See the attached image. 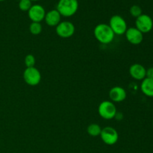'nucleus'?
Returning <instances> with one entry per match:
<instances>
[{
    "mask_svg": "<svg viewBox=\"0 0 153 153\" xmlns=\"http://www.w3.org/2000/svg\"><path fill=\"white\" fill-rule=\"evenodd\" d=\"M32 1L30 0H19V8L22 11H28L31 7L32 6L31 4Z\"/></svg>",
    "mask_w": 153,
    "mask_h": 153,
    "instance_id": "f3484780",
    "label": "nucleus"
},
{
    "mask_svg": "<svg viewBox=\"0 0 153 153\" xmlns=\"http://www.w3.org/2000/svg\"><path fill=\"white\" fill-rule=\"evenodd\" d=\"M102 128L99 124L97 123H91L87 128V132L89 135L92 137H97L100 136L101 134Z\"/></svg>",
    "mask_w": 153,
    "mask_h": 153,
    "instance_id": "2eb2a0df",
    "label": "nucleus"
},
{
    "mask_svg": "<svg viewBox=\"0 0 153 153\" xmlns=\"http://www.w3.org/2000/svg\"><path fill=\"white\" fill-rule=\"evenodd\" d=\"M46 13V10L43 6L36 4H32L31 8L28 10V16L31 22H40L41 21L44 20Z\"/></svg>",
    "mask_w": 153,
    "mask_h": 153,
    "instance_id": "1a4fd4ad",
    "label": "nucleus"
},
{
    "mask_svg": "<svg viewBox=\"0 0 153 153\" xmlns=\"http://www.w3.org/2000/svg\"><path fill=\"white\" fill-rule=\"evenodd\" d=\"M99 115L105 120H112L116 117L117 111L114 103L111 101H102L98 107Z\"/></svg>",
    "mask_w": 153,
    "mask_h": 153,
    "instance_id": "7ed1b4c3",
    "label": "nucleus"
},
{
    "mask_svg": "<svg viewBox=\"0 0 153 153\" xmlns=\"http://www.w3.org/2000/svg\"><path fill=\"white\" fill-rule=\"evenodd\" d=\"M140 90L145 96L153 97V79L145 78L140 84Z\"/></svg>",
    "mask_w": 153,
    "mask_h": 153,
    "instance_id": "4468645a",
    "label": "nucleus"
},
{
    "mask_svg": "<svg viewBox=\"0 0 153 153\" xmlns=\"http://www.w3.org/2000/svg\"><path fill=\"white\" fill-rule=\"evenodd\" d=\"M108 95L112 102H121L126 99L127 93L122 87L115 86L111 88Z\"/></svg>",
    "mask_w": 153,
    "mask_h": 153,
    "instance_id": "9b49d317",
    "label": "nucleus"
},
{
    "mask_svg": "<svg viewBox=\"0 0 153 153\" xmlns=\"http://www.w3.org/2000/svg\"><path fill=\"white\" fill-rule=\"evenodd\" d=\"M130 14L133 16V17L137 18L142 14V9L141 7L137 4H134L131 6L129 9Z\"/></svg>",
    "mask_w": 153,
    "mask_h": 153,
    "instance_id": "a211bd4d",
    "label": "nucleus"
},
{
    "mask_svg": "<svg viewBox=\"0 0 153 153\" xmlns=\"http://www.w3.org/2000/svg\"><path fill=\"white\" fill-rule=\"evenodd\" d=\"M135 28L143 34L152 31L153 28V20L150 16L142 13L140 16L136 18Z\"/></svg>",
    "mask_w": 153,
    "mask_h": 153,
    "instance_id": "6e6552de",
    "label": "nucleus"
},
{
    "mask_svg": "<svg viewBox=\"0 0 153 153\" xmlns=\"http://www.w3.org/2000/svg\"><path fill=\"white\" fill-rule=\"evenodd\" d=\"M94 34L98 42L102 44H109L114 40V33L110 28L108 24L100 23L94 28Z\"/></svg>",
    "mask_w": 153,
    "mask_h": 153,
    "instance_id": "f257e3e1",
    "label": "nucleus"
},
{
    "mask_svg": "<svg viewBox=\"0 0 153 153\" xmlns=\"http://www.w3.org/2000/svg\"><path fill=\"white\" fill-rule=\"evenodd\" d=\"M43 27L40 22H31L29 25V31L33 35H38L42 32Z\"/></svg>",
    "mask_w": 153,
    "mask_h": 153,
    "instance_id": "dca6fc26",
    "label": "nucleus"
},
{
    "mask_svg": "<svg viewBox=\"0 0 153 153\" xmlns=\"http://www.w3.org/2000/svg\"><path fill=\"white\" fill-rule=\"evenodd\" d=\"M108 25L113 32L114 33L115 35H123L125 34L127 28L126 21L125 20L123 16L120 15H114L110 18Z\"/></svg>",
    "mask_w": 153,
    "mask_h": 153,
    "instance_id": "39448f33",
    "label": "nucleus"
},
{
    "mask_svg": "<svg viewBox=\"0 0 153 153\" xmlns=\"http://www.w3.org/2000/svg\"><path fill=\"white\" fill-rule=\"evenodd\" d=\"M44 20L49 26L56 27L61 22V15L56 9L50 10L46 13Z\"/></svg>",
    "mask_w": 153,
    "mask_h": 153,
    "instance_id": "ddd939ff",
    "label": "nucleus"
},
{
    "mask_svg": "<svg viewBox=\"0 0 153 153\" xmlns=\"http://www.w3.org/2000/svg\"><path fill=\"white\" fill-rule=\"evenodd\" d=\"M125 35L127 41L133 45L140 44L143 40V34L135 27L127 28Z\"/></svg>",
    "mask_w": 153,
    "mask_h": 153,
    "instance_id": "9d476101",
    "label": "nucleus"
},
{
    "mask_svg": "<svg viewBox=\"0 0 153 153\" xmlns=\"http://www.w3.org/2000/svg\"></svg>",
    "mask_w": 153,
    "mask_h": 153,
    "instance_id": "b1692460",
    "label": "nucleus"
},
{
    "mask_svg": "<svg viewBox=\"0 0 153 153\" xmlns=\"http://www.w3.org/2000/svg\"><path fill=\"white\" fill-rule=\"evenodd\" d=\"M24 82L29 86H37L41 81V73L35 67H26L22 74Z\"/></svg>",
    "mask_w": 153,
    "mask_h": 153,
    "instance_id": "20e7f679",
    "label": "nucleus"
},
{
    "mask_svg": "<svg viewBox=\"0 0 153 153\" xmlns=\"http://www.w3.org/2000/svg\"><path fill=\"white\" fill-rule=\"evenodd\" d=\"M79 9L78 0H59L56 10L64 17H70L76 13Z\"/></svg>",
    "mask_w": 153,
    "mask_h": 153,
    "instance_id": "f03ea898",
    "label": "nucleus"
},
{
    "mask_svg": "<svg viewBox=\"0 0 153 153\" xmlns=\"http://www.w3.org/2000/svg\"><path fill=\"white\" fill-rule=\"evenodd\" d=\"M76 28L73 22L70 21H62L55 27V32L61 38H70L74 34Z\"/></svg>",
    "mask_w": 153,
    "mask_h": 153,
    "instance_id": "0eeeda50",
    "label": "nucleus"
},
{
    "mask_svg": "<svg viewBox=\"0 0 153 153\" xmlns=\"http://www.w3.org/2000/svg\"><path fill=\"white\" fill-rule=\"evenodd\" d=\"M24 62H25V65L26 66V67H34L36 63L35 57L33 55H31V54H28V55H27L25 57Z\"/></svg>",
    "mask_w": 153,
    "mask_h": 153,
    "instance_id": "6ab92c4d",
    "label": "nucleus"
},
{
    "mask_svg": "<svg viewBox=\"0 0 153 153\" xmlns=\"http://www.w3.org/2000/svg\"><path fill=\"white\" fill-rule=\"evenodd\" d=\"M152 126H153V120H152Z\"/></svg>",
    "mask_w": 153,
    "mask_h": 153,
    "instance_id": "5701e85b",
    "label": "nucleus"
},
{
    "mask_svg": "<svg viewBox=\"0 0 153 153\" xmlns=\"http://www.w3.org/2000/svg\"><path fill=\"white\" fill-rule=\"evenodd\" d=\"M146 78L153 79V67H149V69L146 70Z\"/></svg>",
    "mask_w": 153,
    "mask_h": 153,
    "instance_id": "aec40b11",
    "label": "nucleus"
},
{
    "mask_svg": "<svg viewBox=\"0 0 153 153\" xmlns=\"http://www.w3.org/2000/svg\"><path fill=\"white\" fill-rule=\"evenodd\" d=\"M146 69L140 64H134L130 67L129 74L131 78L137 81H142L146 78Z\"/></svg>",
    "mask_w": 153,
    "mask_h": 153,
    "instance_id": "f8f14e48",
    "label": "nucleus"
},
{
    "mask_svg": "<svg viewBox=\"0 0 153 153\" xmlns=\"http://www.w3.org/2000/svg\"><path fill=\"white\" fill-rule=\"evenodd\" d=\"M31 1H40V0H30Z\"/></svg>",
    "mask_w": 153,
    "mask_h": 153,
    "instance_id": "412c9836",
    "label": "nucleus"
},
{
    "mask_svg": "<svg viewBox=\"0 0 153 153\" xmlns=\"http://www.w3.org/2000/svg\"><path fill=\"white\" fill-rule=\"evenodd\" d=\"M100 136L103 143L109 146L114 145L119 140V134L117 131L111 126H106L102 128Z\"/></svg>",
    "mask_w": 153,
    "mask_h": 153,
    "instance_id": "423d86ee",
    "label": "nucleus"
},
{
    "mask_svg": "<svg viewBox=\"0 0 153 153\" xmlns=\"http://www.w3.org/2000/svg\"><path fill=\"white\" fill-rule=\"evenodd\" d=\"M5 1V0H0V1Z\"/></svg>",
    "mask_w": 153,
    "mask_h": 153,
    "instance_id": "4be33fe9",
    "label": "nucleus"
}]
</instances>
